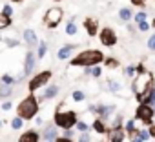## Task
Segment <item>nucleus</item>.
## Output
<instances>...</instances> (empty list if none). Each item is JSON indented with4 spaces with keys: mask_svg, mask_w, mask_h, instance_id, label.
<instances>
[{
    "mask_svg": "<svg viewBox=\"0 0 155 142\" xmlns=\"http://www.w3.org/2000/svg\"><path fill=\"white\" fill-rule=\"evenodd\" d=\"M4 42H6V46H8L9 49H15V47L20 46V40H18V38H4Z\"/></svg>",
    "mask_w": 155,
    "mask_h": 142,
    "instance_id": "obj_34",
    "label": "nucleus"
},
{
    "mask_svg": "<svg viewBox=\"0 0 155 142\" xmlns=\"http://www.w3.org/2000/svg\"><path fill=\"white\" fill-rule=\"evenodd\" d=\"M126 27H128V31H130V33H135V31H137V27H135L131 22H128V24H126Z\"/></svg>",
    "mask_w": 155,
    "mask_h": 142,
    "instance_id": "obj_44",
    "label": "nucleus"
},
{
    "mask_svg": "<svg viewBox=\"0 0 155 142\" xmlns=\"http://www.w3.org/2000/svg\"><path fill=\"white\" fill-rule=\"evenodd\" d=\"M140 104H146V106H151V108L155 106V84H153V88L150 89V93L142 98V102H140Z\"/></svg>",
    "mask_w": 155,
    "mask_h": 142,
    "instance_id": "obj_25",
    "label": "nucleus"
},
{
    "mask_svg": "<svg viewBox=\"0 0 155 142\" xmlns=\"http://www.w3.org/2000/svg\"><path fill=\"white\" fill-rule=\"evenodd\" d=\"M153 118H155V115H153V108L151 106H146V104H139L137 106V109H135V120L142 122L144 127H150L153 124Z\"/></svg>",
    "mask_w": 155,
    "mask_h": 142,
    "instance_id": "obj_7",
    "label": "nucleus"
},
{
    "mask_svg": "<svg viewBox=\"0 0 155 142\" xmlns=\"http://www.w3.org/2000/svg\"><path fill=\"white\" fill-rule=\"evenodd\" d=\"M51 77H53V73H51V69L40 71V73H37L35 77H31V80L28 82V89H29V93L33 95L35 91H38V89L46 88V84H48V82L51 80Z\"/></svg>",
    "mask_w": 155,
    "mask_h": 142,
    "instance_id": "obj_5",
    "label": "nucleus"
},
{
    "mask_svg": "<svg viewBox=\"0 0 155 142\" xmlns=\"http://www.w3.org/2000/svg\"><path fill=\"white\" fill-rule=\"evenodd\" d=\"M22 126H24V120H22L20 117H15V118L11 120V127H13V129H20Z\"/></svg>",
    "mask_w": 155,
    "mask_h": 142,
    "instance_id": "obj_36",
    "label": "nucleus"
},
{
    "mask_svg": "<svg viewBox=\"0 0 155 142\" xmlns=\"http://www.w3.org/2000/svg\"><path fill=\"white\" fill-rule=\"evenodd\" d=\"M13 4H20V2H24V0H11Z\"/></svg>",
    "mask_w": 155,
    "mask_h": 142,
    "instance_id": "obj_49",
    "label": "nucleus"
},
{
    "mask_svg": "<svg viewBox=\"0 0 155 142\" xmlns=\"http://www.w3.org/2000/svg\"><path fill=\"white\" fill-rule=\"evenodd\" d=\"M148 49L150 51H155V33H151L150 38H148Z\"/></svg>",
    "mask_w": 155,
    "mask_h": 142,
    "instance_id": "obj_40",
    "label": "nucleus"
},
{
    "mask_svg": "<svg viewBox=\"0 0 155 142\" xmlns=\"http://www.w3.org/2000/svg\"><path fill=\"white\" fill-rule=\"evenodd\" d=\"M102 62H104V53L101 49H84L79 55H75L69 64L75 67H93L101 66Z\"/></svg>",
    "mask_w": 155,
    "mask_h": 142,
    "instance_id": "obj_2",
    "label": "nucleus"
},
{
    "mask_svg": "<svg viewBox=\"0 0 155 142\" xmlns=\"http://www.w3.org/2000/svg\"><path fill=\"white\" fill-rule=\"evenodd\" d=\"M153 115H155V106H153Z\"/></svg>",
    "mask_w": 155,
    "mask_h": 142,
    "instance_id": "obj_53",
    "label": "nucleus"
},
{
    "mask_svg": "<svg viewBox=\"0 0 155 142\" xmlns=\"http://www.w3.org/2000/svg\"><path fill=\"white\" fill-rule=\"evenodd\" d=\"M110 129H124V117H122L120 113H117V115L113 117V122H111Z\"/></svg>",
    "mask_w": 155,
    "mask_h": 142,
    "instance_id": "obj_23",
    "label": "nucleus"
},
{
    "mask_svg": "<svg viewBox=\"0 0 155 142\" xmlns=\"http://www.w3.org/2000/svg\"><path fill=\"white\" fill-rule=\"evenodd\" d=\"M2 122H4V120H0V127H2Z\"/></svg>",
    "mask_w": 155,
    "mask_h": 142,
    "instance_id": "obj_52",
    "label": "nucleus"
},
{
    "mask_svg": "<svg viewBox=\"0 0 155 142\" xmlns=\"http://www.w3.org/2000/svg\"><path fill=\"white\" fill-rule=\"evenodd\" d=\"M84 29H86V33L90 35V37H97L99 35V22H97V18H84Z\"/></svg>",
    "mask_w": 155,
    "mask_h": 142,
    "instance_id": "obj_12",
    "label": "nucleus"
},
{
    "mask_svg": "<svg viewBox=\"0 0 155 142\" xmlns=\"http://www.w3.org/2000/svg\"><path fill=\"white\" fill-rule=\"evenodd\" d=\"M0 84H6V86H13L15 88V77H11L9 73H4L0 77Z\"/></svg>",
    "mask_w": 155,
    "mask_h": 142,
    "instance_id": "obj_31",
    "label": "nucleus"
},
{
    "mask_svg": "<svg viewBox=\"0 0 155 142\" xmlns=\"http://www.w3.org/2000/svg\"><path fill=\"white\" fill-rule=\"evenodd\" d=\"M11 95H13V86L0 84V100H2V98H9Z\"/></svg>",
    "mask_w": 155,
    "mask_h": 142,
    "instance_id": "obj_27",
    "label": "nucleus"
},
{
    "mask_svg": "<svg viewBox=\"0 0 155 142\" xmlns=\"http://www.w3.org/2000/svg\"><path fill=\"white\" fill-rule=\"evenodd\" d=\"M35 122H37V124H38V126H42V124H44V118H42V117H38V115H37V117H35Z\"/></svg>",
    "mask_w": 155,
    "mask_h": 142,
    "instance_id": "obj_46",
    "label": "nucleus"
},
{
    "mask_svg": "<svg viewBox=\"0 0 155 142\" xmlns=\"http://www.w3.org/2000/svg\"><path fill=\"white\" fill-rule=\"evenodd\" d=\"M48 53V42L46 40H38V46H37V60L44 58Z\"/></svg>",
    "mask_w": 155,
    "mask_h": 142,
    "instance_id": "obj_21",
    "label": "nucleus"
},
{
    "mask_svg": "<svg viewBox=\"0 0 155 142\" xmlns=\"http://www.w3.org/2000/svg\"><path fill=\"white\" fill-rule=\"evenodd\" d=\"M55 142H73V138H66V137H57Z\"/></svg>",
    "mask_w": 155,
    "mask_h": 142,
    "instance_id": "obj_45",
    "label": "nucleus"
},
{
    "mask_svg": "<svg viewBox=\"0 0 155 142\" xmlns=\"http://www.w3.org/2000/svg\"><path fill=\"white\" fill-rule=\"evenodd\" d=\"M77 142H93V140H91L90 133H81V135H79V138H77Z\"/></svg>",
    "mask_w": 155,
    "mask_h": 142,
    "instance_id": "obj_39",
    "label": "nucleus"
},
{
    "mask_svg": "<svg viewBox=\"0 0 155 142\" xmlns=\"http://www.w3.org/2000/svg\"><path fill=\"white\" fill-rule=\"evenodd\" d=\"M35 66H37V53L33 49H28L26 51V56H24V71H22V73L26 77H31Z\"/></svg>",
    "mask_w": 155,
    "mask_h": 142,
    "instance_id": "obj_9",
    "label": "nucleus"
},
{
    "mask_svg": "<svg viewBox=\"0 0 155 142\" xmlns=\"http://www.w3.org/2000/svg\"><path fill=\"white\" fill-rule=\"evenodd\" d=\"M62 137H66V138H71V137H73V131H71V129H68V131H64V135H62Z\"/></svg>",
    "mask_w": 155,
    "mask_h": 142,
    "instance_id": "obj_47",
    "label": "nucleus"
},
{
    "mask_svg": "<svg viewBox=\"0 0 155 142\" xmlns=\"http://www.w3.org/2000/svg\"><path fill=\"white\" fill-rule=\"evenodd\" d=\"M102 142H108V140H102Z\"/></svg>",
    "mask_w": 155,
    "mask_h": 142,
    "instance_id": "obj_54",
    "label": "nucleus"
},
{
    "mask_svg": "<svg viewBox=\"0 0 155 142\" xmlns=\"http://www.w3.org/2000/svg\"><path fill=\"white\" fill-rule=\"evenodd\" d=\"M91 129L95 131V133H99V135H110V126L104 122V120H101V118H95L93 120V124H91Z\"/></svg>",
    "mask_w": 155,
    "mask_h": 142,
    "instance_id": "obj_16",
    "label": "nucleus"
},
{
    "mask_svg": "<svg viewBox=\"0 0 155 142\" xmlns=\"http://www.w3.org/2000/svg\"><path fill=\"white\" fill-rule=\"evenodd\" d=\"M0 108H2L4 111H9V109L13 108V102H9V100H4V102H2V106H0Z\"/></svg>",
    "mask_w": 155,
    "mask_h": 142,
    "instance_id": "obj_41",
    "label": "nucleus"
},
{
    "mask_svg": "<svg viewBox=\"0 0 155 142\" xmlns=\"http://www.w3.org/2000/svg\"><path fill=\"white\" fill-rule=\"evenodd\" d=\"M71 100L73 102H84L86 100V93L81 91V89H75V91H71Z\"/></svg>",
    "mask_w": 155,
    "mask_h": 142,
    "instance_id": "obj_29",
    "label": "nucleus"
},
{
    "mask_svg": "<svg viewBox=\"0 0 155 142\" xmlns=\"http://www.w3.org/2000/svg\"><path fill=\"white\" fill-rule=\"evenodd\" d=\"M0 15H2V17H6V18H11V17H13V8H11L9 4L2 6V11H0Z\"/></svg>",
    "mask_w": 155,
    "mask_h": 142,
    "instance_id": "obj_33",
    "label": "nucleus"
},
{
    "mask_svg": "<svg viewBox=\"0 0 155 142\" xmlns=\"http://www.w3.org/2000/svg\"><path fill=\"white\" fill-rule=\"evenodd\" d=\"M108 137H110L108 142H124V138H126V131H124V129H111Z\"/></svg>",
    "mask_w": 155,
    "mask_h": 142,
    "instance_id": "obj_18",
    "label": "nucleus"
},
{
    "mask_svg": "<svg viewBox=\"0 0 155 142\" xmlns=\"http://www.w3.org/2000/svg\"><path fill=\"white\" fill-rule=\"evenodd\" d=\"M131 4H133V6H139V8H144L146 0H131Z\"/></svg>",
    "mask_w": 155,
    "mask_h": 142,
    "instance_id": "obj_42",
    "label": "nucleus"
},
{
    "mask_svg": "<svg viewBox=\"0 0 155 142\" xmlns=\"http://www.w3.org/2000/svg\"><path fill=\"white\" fill-rule=\"evenodd\" d=\"M137 29H139V31H142V33H146V31H150V29H151V26H150V22H148V20H144V22L137 24Z\"/></svg>",
    "mask_w": 155,
    "mask_h": 142,
    "instance_id": "obj_38",
    "label": "nucleus"
},
{
    "mask_svg": "<svg viewBox=\"0 0 155 142\" xmlns=\"http://www.w3.org/2000/svg\"><path fill=\"white\" fill-rule=\"evenodd\" d=\"M131 20H133V22H137V24H140V22H144V20H148V13H146V11L142 9V11H139V13H135Z\"/></svg>",
    "mask_w": 155,
    "mask_h": 142,
    "instance_id": "obj_32",
    "label": "nucleus"
},
{
    "mask_svg": "<svg viewBox=\"0 0 155 142\" xmlns=\"http://www.w3.org/2000/svg\"><path fill=\"white\" fill-rule=\"evenodd\" d=\"M146 129H148V133H150V138H151V137H155V124H151V126H150V127H146Z\"/></svg>",
    "mask_w": 155,
    "mask_h": 142,
    "instance_id": "obj_43",
    "label": "nucleus"
},
{
    "mask_svg": "<svg viewBox=\"0 0 155 142\" xmlns=\"http://www.w3.org/2000/svg\"><path fill=\"white\" fill-rule=\"evenodd\" d=\"M135 75H137V66H133V64H130V66H126L124 67V77L126 79H135Z\"/></svg>",
    "mask_w": 155,
    "mask_h": 142,
    "instance_id": "obj_28",
    "label": "nucleus"
},
{
    "mask_svg": "<svg viewBox=\"0 0 155 142\" xmlns=\"http://www.w3.org/2000/svg\"><path fill=\"white\" fill-rule=\"evenodd\" d=\"M64 18V11L60 8H49L44 15V24L48 29H57Z\"/></svg>",
    "mask_w": 155,
    "mask_h": 142,
    "instance_id": "obj_6",
    "label": "nucleus"
},
{
    "mask_svg": "<svg viewBox=\"0 0 155 142\" xmlns=\"http://www.w3.org/2000/svg\"><path fill=\"white\" fill-rule=\"evenodd\" d=\"M75 129L79 131V133H90V129H91V126L88 124V122H82V120H79L75 124Z\"/></svg>",
    "mask_w": 155,
    "mask_h": 142,
    "instance_id": "obj_30",
    "label": "nucleus"
},
{
    "mask_svg": "<svg viewBox=\"0 0 155 142\" xmlns=\"http://www.w3.org/2000/svg\"><path fill=\"white\" fill-rule=\"evenodd\" d=\"M77 31H79V26H77L75 18H71V20H69V22L66 24V35L73 37V35H77Z\"/></svg>",
    "mask_w": 155,
    "mask_h": 142,
    "instance_id": "obj_26",
    "label": "nucleus"
},
{
    "mask_svg": "<svg viewBox=\"0 0 155 142\" xmlns=\"http://www.w3.org/2000/svg\"><path fill=\"white\" fill-rule=\"evenodd\" d=\"M130 140H131V142H142V140H140V138H139L137 135H133V137H130Z\"/></svg>",
    "mask_w": 155,
    "mask_h": 142,
    "instance_id": "obj_48",
    "label": "nucleus"
},
{
    "mask_svg": "<svg viewBox=\"0 0 155 142\" xmlns=\"http://www.w3.org/2000/svg\"><path fill=\"white\" fill-rule=\"evenodd\" d=\"M106 86H108V89H110L111 93H119V91H122V84H120L119 80L108 79V80H106Z\"/></svg>",
    "mask_w": 155,
    "mask_h": 142,
    "instance_id": "obj_22",
    "label": "nucleus"
},
{
    "mask_svg": "<svg viewBox=\"0 0 155 142\" xmlns=\"http://www.w3.org/2000/svg\"><path fill=\"white\" fill-rule=\"evenodd\" d=\"M106 67H111V69H119L120 67V62H119V58H115V56H104V62H102Z\"/></svg>",
    "mask_w": 155,
    "mask_h": 142,
    "instance_id": "obj_24",
    "label": "nucleus"
},
{
    "mask_svg": "<svg viewBox=\"0 0 155 142\" xmlns=\"http://www.w3.org/2000/svg\"><path fill=\"white\" fill-rule=\"evenodd\" d=\"M57 137H58V129L55 127V124H48V126L44 127V133H42L44 142H55Z\"/></svg>",
    "mask_w": 155,
    "mask_h": 142,
    "instance_id": "obj_13",
    "label": "nucleus"
},
{
    "mask_svg": "<svg viewBox=\"0 0 155 142\" xmlns=\"http://www.w3.org/2000/svg\"><path fill=\"white\" fill-rule=\"evenodd\" d=\"M58 91H60V86H57V84H51V86L44 88V93L38 97V102H44V100H51V98H55V97L58 95Z\"/></svg>",
    "mask_w": 155,
    "mask_h": 142,
    "instance_id": "obj_11",
    "label": "nucleus"
},
{
    "mask_svg": "<svg viewBox=\"0 0 155 142\" xmlns=\"http://www.w3.org/2000/svg\"><path fill=\"white\" fill-rule=\"evenodd\" d=\"M137 137L142 140V142H146V140H150V133H148V129L146 127H142V129H139V133H137Z\"/></svg>",
    "mask_w": 155,
    "mask_h": 142,
    "instance_id": "obj_37",
    "label": "nucleus"
},
{
    "mask_svg": "<svg viewBox=\"0 0 155 142\" xmlns=\"http://www.w3.org/2000/svg\"><path fill=\"white\" fill-rule=\"evenodd\" d=\"M38 140H40V133L37 129H26L18 137V142H38Z\"/></svg>",
    "mask_w": 155,
    "mask_h": 142,
    "instance_id": "obj_15",
    "label": "nucleus"
},
{
    "mask_svg": "<svg viewBox=\"0 0 155 142\" xmlns=\"http://www.w3.org/2000/svg\"><path fill=\"white\" fill-rule=\"evenodd\" d=\"M53 2H62V0H53Z\"/></svg>",
    "mask_w": 155,
    "mask_h": 142,
    "instance_id": "obj_51",
    "label": "nucleus"
},
{
    "mask_svg": "<svg viewBox=\"0 0 155 142\" xmlns=\"http://www.w3.org/2000/svg\"><path fill=\"white\" fill-rule=\"evenodd\" d=\"M99 38H101V44L104 47H115L119 44V37L117 33L111 29V27H102L99 29Z\"/></svg>",
    "mask_w": 155,
    "mask_h": 142,
    "instance_id": "obj_8",
    "label": "nucleus"
},
{
    "mask_svg": "<svg viewBox=\"0 0 155 142\" xmlns=\"http://www.w3.org/2000/svg\"><path fill=\"white\" fill-rule=\"evenodd\" d=\"M40 111V102L35 95H28L26 98H22L17 106V117H20L22 120H33Z\"/></svg>",
    "mask_w": 155,
    "mask_h": 142,
    "instance_id": "obj_4",
    "label": "nucleus"
},
{
    "mask_svg": "<svg viewBox=\"0 0 155 142\" xmlns=\"http://www.w3.org/2000/svg\"><path fill=\"white\" fill-rule=\"evenodd\" d=\"M2 40H4V38H2V33H0V42H2Z\"/></svg>",
    "mask_w": 155,
    "mask_h": 142,
    "instance_id": "obj_50",
    "label": "nucleus"
},
{
    "mask_svg": "<svg viewBox=\"0 0 155 142\" xmlns=\"http://www.w3.org/2000/svg\"><path fill=\"white\" fill-rule=\"evenodd\" d=\"M24 42H26V46H28L29 49L37 47V46H38V38H37V33H35L33 29H26V31H24Z\"/></svg>",
    "mask_w": 155,
    "mask_h": 142,
    "instance_id": "obj_17",
    "label": "nucleus"
},
{
    "mask_svg": "<svg viewBox=\"0 0 155 142\" xmlns=\"http://www.w3.org/2000/svg\"><path fill=\"white\" fill-rule=\"evenodd\" d=\"M75 49H77L75 44H66V46L58 47V51H57V58H58V60H66V58H69V56L75 53Z\"/></svg>",
    "mask_w": 155,
    "mask_h": 142,
    "instance_id": "obj_14",
    "label": "nucleus"
},
{
    "mask_svg": "<svg viewBox=\"0 0 155 142\" xmlns=\"http://www.w3.org/2000/svg\"><path fill=\"white\" fill-rule=\"evenodd\" d=\"M13 24V20L11 18H6V17H2V15H0V31H2V29H6V27H9Z\"/></svg>",
    "mask_w": 155,
    "mask_h": 142,
    "instance_id": "obj_35",
    "label": "nucleus"
},
{
    "mask_svg": "<svg viewBox=\"0 0 155 142\" xmlns=\"http://www.w3.org/2000/svg\"><path fill=\"white\" fill-rule=\"evenodd\" d=\"M119 18L128 24V22L133 18V11H131L130 8H120V9H119Z\"/></svg>",
    "mask_w": 155,
    "mask_h": 142,
    "instance_id": "obj_20",
    "label": "nucleus"
},
{
    "mask_svg": "<svg viewBox=\"0 0 155 142\" xmlns=\"http://www.w3.org/2000/svg\"><path fill=\"white\" fill-rule=\"evenodd\" d=\"M77 122H79V115H77L75 111L64 109V104H58V106H57L55 115H53V124H55L57 129H58V127L64 129V131L73 129Z\"/></svg>",
    "mask_w": 155,
    "mask_h": 142,
    "instance_id": "obj_3",
    "label": "nucleus"
},
{
    "mask_svg": "<svg viewBox=\"0 0 155 142\" xmlns=\"http://www.w3.org/2000/svg\"><path fill=\"white\" fill-rule=\"evenodd\" d=\"M115 109H117L115 104H97V111H95V115H97V118H101V120L106 122V120L115 113Z\"/></svg>",
    "mask_w": 155,
    "mask_h": 142,
    "instance_id": "obj_10",
    "label": "nucleus"
},
{
    "mask_svg": "<svg viewBox=\"0 0 155 142\" xmlns=\"http://www.w3.org/2000/svg\"><path fill=\"white\" fill-rule=\"evenodd\" d=\"M153 75L150 71H146L144 64H137V75L133 79V84H131V89H133V95L135 98L139 100V104L142 102V98L150 93V89L153 88Z\"/></svg>",
    "mask_w": 155,
    "mask_h": 142,
    "instance_id": "obj_1",
    "label": "nucleus"
},
{
    "mask_svg": "<svg viewBox=\"0 0 155 142\" xmlns=\"http://www.w3.org/2000/svg\"><path fill=\"white\" fill-rule=\"evenodd\" d=\"M101 75H102V67H101V66H93V67H84V77L99 79Z\"/></svg>",
    "mask_w": 155,
    "mask_h": 142,
    "instance_id": "obj_19",
    "label": "nucleus"
}]
</instances>
